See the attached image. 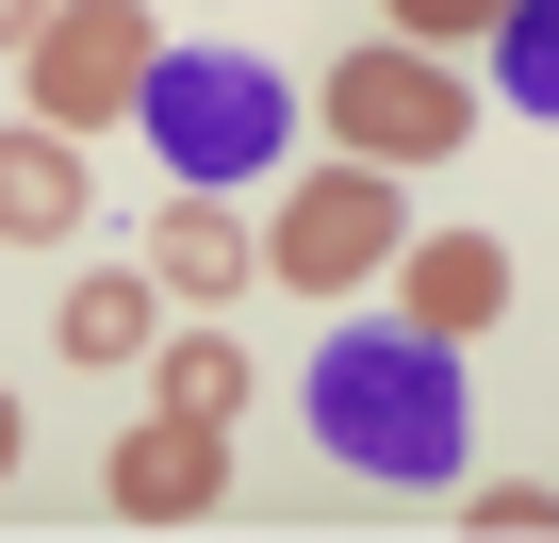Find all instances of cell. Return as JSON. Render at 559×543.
<instances>
[{"label": "cell", "mask_w": 559, "mask_h": 543, "mask_svg": "<svg viewBox=\"0 0 559 543\" xmlns=\"http://www.w3.org/2000/svg\"><path fill=\"white\" fill-rule=\"evenodd\" d=\"M297 396H313V445H330L346 477H395V494H444V477H461V445H477L461 346H428L412 314H379V330H330Z\"/></svg>", "instance_id": "1"}, {"label": "cell", "mask_w": 559, "mask_h": 543, "mask_svg": "<svg viewBox=\"0 0 559 543\" xmlns=\"http://www.w3.org/2000/svg\"><path fill=\"white\" fill-rule=\"evenodd\" d=\"M132 116H148V149H165V181H181V198H230V181H263V165H280V132H297V83H280L263 50H165Z\"/></svg>", "instance_id": "2"}, {"label": "cell", "mask_w": 559, "mask_h": 543, "mask_svg": "<svg viewBox=\"0 0 559 543\" xmlns=\"http://www.w3.org/2000/svg\"><path fill=\"white\" fill-rule=\"evenodd\" d=\"M148 0H50V34L17 50V83H34V116L50 132H116L132 99H148Z\"/></svg>", "instance_id": "3"}, {"label": "cell", "mask_w": 559, "mask_h": 543, "mask_svg": "<svg viewBox=\"0 0 559 543\" xmlns=\"http://www.w3.org/2000/svg\"><path fill=\"white\" fill-rule=\"evenodd\" d=\"M313 116L346 132V165H444L461 149V83L412 50V34H379V50H346L330 83H313Z\"/></svg>", "instance_id": "4"}, {"label": "cell", "mask_w": 559, "mask_h": 543, "mask_svg": "<svg viewBox=\"0 0 559 543\" xmlns=\"http://www.w3.org/2000/svg\"><path fill=\"white\" fill-rule=\"evenodd\" d=\"M395 247H412V231H395V165H313V181H280V231H263V263L313 281V297L379 281Z\"/></svg>", "instance_id": "5"}, {"label": "cell", "mask_w": 559, "mask_h": 543, "mask_svg": "<svg viewBox=\"0 0 559 543\" xmlns=\"http://www.w3.org/2000/svg\"><path fill=\"white\" fill-rule=\"evenodd\" d=\"M116 510H132V527H214V510H230L214 428H198V412H148V428L116 445Z\"/></svg>", "instance_id": "6"}, {"label": "cell", "mask_w": 559, "mask_h": 543, "mask_svg": "<svg viewBox=\"0 0 559 543\" xmlns=\"http://www.w3.org/2000/svg\"><path fill=\"white\" fill-rule=\"evenodd\" d=\"M148 281L198 297V314H230V297L263 281V231H247L230 198H165V214H148Z\"/></svg>", "instance_id": "7"}, {"label": "cell", "mask_w": 559, "mask_h": 543, "mask_svg": "<svg viewBox=\"0 0 559 543\" xmlns=\"http://www.w3.org/2000/svg\"><path fill=\"white\" fill-rule=\"evenodd\" d=\"M395 281H412V330L428 346H477L510 314V247L493 231H428V247H395Z\"/></svg>", "instance_id": "8"}, {"label": "cell", "mask_w": 559, "mask_h": 543, "mask_svg": "<svg viewBox=\"0 0 559 543\" xmlns=\"http://www.w3.org/2000/svg\"><path fill=\"white\" fill-rule=\"evenodd\" d=\"M83 231V149L34 116V132H0V247H67Z\"/></svg>", "instance_id": "9"}, {"label": "cell", "mask_w": 559, "mask_h": 543, "mask_svg": "<svg viewBox=\"0 0 559 543\" xmlns=\"http://www.w3.org/2000/svg\"><path fill=\"white\" fill-rule=\"evenodd\" d=\"M50 346H67V363H148V263H99V281H67Z\"/></svg>", "instance_id": "10"}, {"label": "cell", "mask_w": 559, "mask_h": 543, "mask_svg": "<svg viewBox=\"0 0 559 543\" xmlns=\"http://www.w3.org/2000/svg\"><path fill=\"white\" fill-rule=\"evenodd\" d=\"M247 396H263V379H247V346H230V330H181V346H165V412H198V428H230Z\"/></svg>", "instance_id": "11"}, {"label": "cell", "mask_w": 559, "mask_h": 543, "mask_svg": "<svg viewBox=\"0 0 559 543\" xmlns=\"http://www.w3.org/2000/svg\"><path fill=\"white\" fill-rule=\"evenodd\" d=\"M493 83L526 116H559V0H510V17H493Z\"/></svg>", "instance_id": "12"}, {"label": "cell", "mask_w": 559, "mask_h": 543, "mask_svg": "<svg viewBox=\"0 0 559 543\" xmlns=\"http://www.w3.org/2000/svg\"><path fill=\"white\" fill-rule=\"evenodd\" d=\"M477 527H493V543H543V527H559V494H543V477H493V494H477Z\"/></svg>", "instance_id": "13"}, {"label": "cell", "mask_w": 559, "mask_h": 543, "mask_svg": "<svg viewBox=\"0 0 559 543\" xmlns=\"http://www.w3.org/2000/svg\"><path fill=\"white\" fill-rule=\"evenodd\" d=\"M493 17H510V0H395V34H412V50H444V34H493Z\"/></svg>", "instance_id": "14"}, {"label": "cell", "mask_w": 559, "mask_h": 543, "mask_svg": "<svg viewBox=\"0 0 559 543\" xmlns=\"http://www.w3.org/2000/svg\"><path fill=\"white\" fill-rule=\"evenodd\" d=\"M34 34H50V0H0V50H34Z\"/></svg>", "instance_id": "15"}, {"label": "cell", "mask_w": 559, "mask_h": 543, "mask_svg": "<svg viewBox=\"0 0 559 543\" xmlns=\"http://www.w3.org/2000/svg\"><path fill=\"white\" fill-rule=\"evenodd\" d=\"M0 477H17V396H0Z\"/></svg>", "instance_id": "16"}]
</instances>
